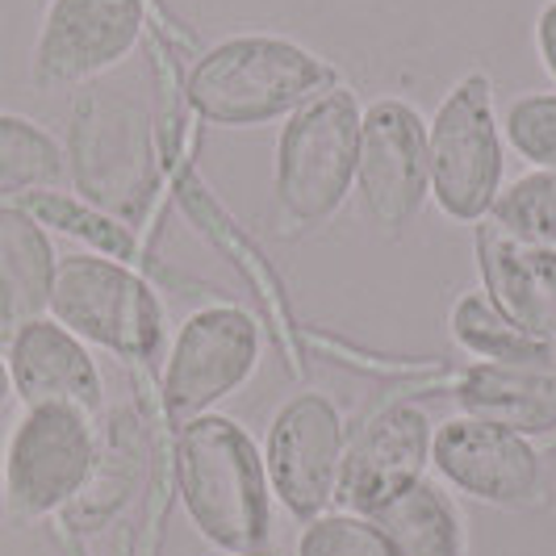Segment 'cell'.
I'll return each instance as SVG.
<instances>
[{
	"instance_id": "ffe728a7",
	"label": "cell",
	"mask_w": 556,
	"mask_h": 556,
	"mask_svg": "<svg viewBox=\"0 0 556 556\" xmlns=\"http://www.w3.org/2000/svg\"><path fill=\"white\" fill-rule=\"evenodd\" d=\"M452 334L465 352L481 356L485 364L502 368H556V343L553 339H535L519 331L515 323H506L498 309L485 302V293L473 289L452 306Z\"/></svg>"
},
{
	"instance_id": "d6986e66",
	"label": "cell",
	"mask_w": 556,
	"mask_h": 556,
	"mask_svg": "<svg viewBox=\"0 0 556 556\" xmlns=\"http://www.w3.org/2000/svg\"><path fill=\"white\" fill-rule=\"evenodd\" d=\"M63 176V142L34 117L0 110V205H22L26 197L55 189Z\"/></svg>"
},
{
	"instance_id": "e0dca14e",
	"label": "cell",
	"mask_w": 556,
	"mask_h": 556,
	"mask_svg": "<svg viewBox=\"0 0 556 556\" xmlns=\"http://www.w3.org/2000/svg\"><path fill=\"white\" fill-rule=\"evenodd\" d=\"M456 402L469 418L498 422L519 435H548L556 431V368L477 364L460 377Z\"/></svg>"
},
{
	"instance_id": "ba28073f",
	"label": "cell",
	"mask_w": 556,
	"mask_h": 556,
	"mask_svg": "<svg viewBox=\"0 0 556 556\" xmlns=\"http://www.w3.org/2000/svg\"><path fill=\"white\" fill-rule=\"evenodd\" d=\"M147 0H47L29 76L38 88H80L135 55Z\"/></svg>"
},
{
	"instance_id": "5b68a950",
	"label": "cell",
	"mask_w": 556,
	"mask_h": 556,
	"mask_svg": "<svg viewBox=\"0 0 556 556\" xmlns=\"http://www.w3.org/2000/svg\"><path fill=\"white\" fill-rule=\"evenodd\" d=\"M361 117L364 110L343 84L285 117L273 160V193L298 226L334 218L356 189Z\"/></svg>"
},
{
	"instance_id": "4fadbf2b",
	"label": "cell",
	"mask_w": 556,
	"mask_h": 556,
	"mask_svg": "<svg viewBox=\"0 0 556 556\" xmlns=\"http://www.w3.org/2000/svg\"><path fill=\"white\" fill-rule=\"evenodd\" d=\"M431 418L418 406H390L368 418L352 444L343 447L339 494L348 515H377L381 506L402 498L410 485L422 481L431 465Z\"/></svg>"
},
{
	"instance_id": "ac0fdd59",
	"label": "cell",
	"mask_w": 556,
	"mask_h": 556,
	"mask_svg": "<svg viewBox=\"0 0 556 556\" xmlns=\"http://www.w3.org/2000/svg\"><path fill=\"white\" fill-rule=\"evenodd\" d=\"M390 556H465V528L456 506L431 481L410 485L402 498L368 515Z\"/></svg>"
},
{
	"instance_id": "4316f807",
	"label": "cell",
	"mask_w": 556,
	"mask_h": 556,
	"mask_svg": "<svg viewBox=\"0 0 556 556\" xmlns=\"http://www.w3.org/2000/svg\"><path fill=\"white\" fill-rule=\"evenodd\" d=\"M243 556H264V553H243Z\"/></svg>"
},
{
	"instance_id": "7a4b0ae2",
	"label": "cell",
	"mask_w": 556,
	"mask_h": 556,
	"mask_svg": "<svg viewBox=\"0 0 556 556\" xmlns=\"http://www.w3.org/2000/svg\"><path fill=\"white\" fill-rule=\"evenodd\" d=\"M180 498L193 528L226 556L260 553L273 535V490L264 452L223 415H197L176 444Z\"/></svg>"
},
{
	"instance_id": "cb8c5ba5",
	"label": "cell",
	"mask_w": 556,
	"mask_h": 556,
	"mask_svg": "<svg viewBox=\"0 0 556 556\" xmlns=\"http://www.w3.org/2000/svg\"><path fill=\"white\" fill-rule=\"evenodd\" d=\"M298 556H390L361 515H318L298 535Z\"/></svg>"
},
{
	"instance_id": "5bb4252c",
	"label": "cell",
	"mask_w": 556,
	"mask_h": 556,
	"mask_svg": "<svg viewBox=\"0 0 556 556\" xmlns=\"http://www.w3.org/2000/svg\"><path fill=\"white\" fill-rule=\"evenodd\" d=\"M4 368L22 406H67L88 418L105 406V377L92 348L59 327L51 314L9 339Z\"/></svg>"
},
{
	"instance_id": "9a60e30c",
	"label": "cell",
	"mask_w": 556,
	"mask_h": 556,
	"mask_svg": "<svg viewBox=\"0 0 556 556\" xmlns=\"http://www.w3.org/2000/svg\"><path fill=\"white\" fill-rule=\"evenodd\" d=\"M481 293L506 323L556 343V251L515 239L498 223L477 226Z\"/></svg>"
},
{
	"instance_id": "7c38bea8",
	"label": "cell",
	"mask_w": 556,
	"mask_h": 556,
	"mask_svg": "<svg viewBox=\"0 0 556 556\" xmlns=\"http://www.w3.org/2000/svg\"><path fill=\"white\" fill-rule=\"evenodd\" d=\"M431 465L447 485L490 506H519L540 490V452L528 435L485 418H447L431 431Z\"/></svg>"
},
{
	"instance_id": "2e32d148",
	"label": "cell",
	"mask_w": 556,
	"mask_h": 556,
	"mask_svg": "<svg viewBox=\"0 0 556 556\" xmlns=\"http://www.w3.org/2000/svg\"><path fill=\"white\" fill-rule=\"evenodd\" d=\"M59 255L38 223L22 205H0V348L51 314Z\"/></svg>"
},
{
	"instance_id": "9c48e42d",
	"label": "cell",
	"mask_w": 556,
	"mask_h": 556,
	"mask_svg": "<svg viewBox=\"0 0 556 556\" xmlns=\"http://www.w3.org/2000/svg\"><path fill=\"white\" fill-rule=\"evenodd\" d=\"M260 364V327L248 309L205 306L180 323L167 348L164 402L176 418L210 415L223 397L239 393Z\"/></svg>"
},
{
	"instance_id": "8fae6325",
	"label": "cell",
	"mask_w": 556,
	"mask_h": 556,
	"mask_svg": "<svg viewBox=\"0 0 556 556\" xmlns=\"http://www.w3.org/2000/svg\"><path fill=\"white\" fill-rule=\"evenodd\" d=\"M356 193L381 230H402L431 197L427 176V122L415 105L381 97L361 117Z\"/></svg>"
},
{
	"instance_id": "277c9868",
	"label": "cell",
	"mask_w": 556,
	"mask_h": 556,
	"mask_svg": "<svg viewBox=\"0 0 556 556\" xmlns=\"http://www.w3.org/2000/svg\"><path fill=\"white\" fill-rule=\"evenodd\" d=\"M431 201L452 223H485L506 180V142L494 113V80L473 67L444 92L427 122Z\"/></svg>"
},
{
	"instance_id": "44dd1931",
	"label": "cell",
	"mask_w": 556,
	"mask_h": 556,
	"mask_svg": "<svg viewBox=\"0 0 556 556\" xmlns=\"http://www.w3.org/2000/svg\"><path fill=\"white\" fill-rule=\"evenodd\" d=\"M22 210H29L38 223L59 230V235H72V239L88 243L92 255H110V260H122V264L139 260V239H135V230L126 223H117V218H110L105 210L80 201V197L47 189V193L26 197Z\"/></svg>"
},
{
	"instance_id": "d4e9b609",
	"label": "cell",
	"mask_w": 556,
	"mask_h": 556,
	"mask_svg": "<svg viewBox=\"0 0 556 556\" xmlns=\"http://www.w3.org/2000/svg\"><path fill=\"white\" fill-rule=\"evenodd\" d=\"M535 55H540V67L553 76L556 84V0H548L540 13H535Z\"/></svg>"
},
{
	"instance_id": "603a6c76",
	"label": "cell",
	"mask_w": 556,
	"mask_h": 556,
	"mask_svg": "<svg viewBox=\"0 0 556 556\" xmlns=\"http://www.w3.org/2000/svg\"><path fill=\"white\" fill-rule=\"evenodd\" d=\"M502 142L531 172H556V92H523L502 113Z\"/></svg>"
},
{
	"instance_id": "484cf974",
	"label": "cell",
	"mask_w": 556,
	"mask_h": 556,
	"mask_svg": "<svg viewBox=\"0 0 556 556\" xmlns=\"http://www.w3.org/2000/svg\"><path fill=\"white\" fill-rule=\"evenodd\" d=\"M13 397V386H9V368H4V356H0V406Z\"/></svg>"
},
{
	"instance_id": "3957f363",
	"label": "cell",
	"mask_w": 556,
	"mask_h": 556,
	"mask_svg": "<svg viewBox=\"0 0 556 556\" xmlns=\"http://www.w3.org/2000/svg\"><path fill=\"white\" fill-rule=\"evenodd\" d=\"M63 155L80 201L105 210L130 230L147 218L160 185V167H155L151 113L139 97L110 84L80 92Z\"/></svg>"
},
{
	"instance_id": "6da1fadb",
	"label": "cell",
	"mask_w": 556,
	"mask_h": 556,
	"mask_svg": "<svg viewBox=\"0 0 556 556\" xmlns=\"http://www.w3.org/2000/svg\"><path fill=\"white\" fill-rule=\"evenodd\" d=\"M339 88V72L309 47L285 34H230L201 51L185 84V97L214 126H268Z\"/></svg>"
},
{
	"instance_id": "52a82bcc",
	"label": "cell",
	"mask_w": 556,
	"mask_h": 556,
	"mask_svg": "<svg viewBox=\"0 0 556 556\" xmlns=\"http://www.w3.org/2000/svg\"><path fill=\"white\" fill-rule=\"evenodd\" d=\"M97 473L92 418L67 406H26L4 440L0 494L4 510L29 523L63 510Z\"/></svg>"
},
{
	"instance_id": "30bf717a",
	"label": "cell",
	"mask_w": 556,
	"mask_h": 556,
	"mask_svg": "<svg viewBox=\"0 0 556 556\" xmlns=\"http://www.w3.org/2000/svg\"><path fill=\"white\" fill-rule=\"evenodd\" d=\"M343 415L327 393H298L277 410L264 444V473L280 506L298 519H318L339 494Z\"/></svg>"
},
{
	"instance_id": "8992f818",
	"label": "cell",
	"mask_w": 556,
	"mask_h": 556,
	"mask_svg": "<svg viewBox=\"0 0 556 556\" xmlns=\"http://www.w3.org/2000/svg\"><path fill=\"white\" fill-rule=\"evenodd\" d=\"M51 318L122 361H151L167 339L164 302L147 280L110 255H59Z\"/></svg>"
},
{
	"instance_id": "7402d4cb",
	"label": "cell",
	"mask_w": 556,
	"mask_h": 556,
	"mask_svg": "<svg viewBox=\"0 0 556 556\" xmlns=\"http://www.w3.org/2000/svg\"><path fill=\"white\" fill-rule=\"evenodd\" d=\"M490 223L510 230L515 239L556 251V172H523L519 180L502 185Z\"/></svg>"
}]
</instances>
